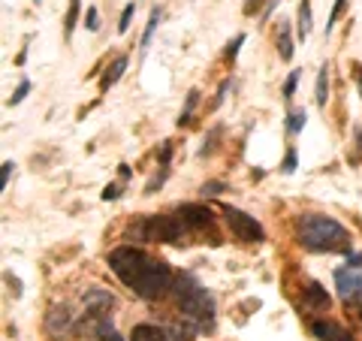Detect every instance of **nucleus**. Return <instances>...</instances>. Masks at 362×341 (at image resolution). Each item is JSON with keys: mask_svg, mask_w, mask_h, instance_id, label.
Wrapping results in <instances>:
<instances>
[{"mask_svg": "<svg viewBox=\"0 0 362 341\" xmlns=\"http://www.w3.org/2000/svg\"><path fill=\"white\" fill-rule=\"evenodd\" d=\"M109 269L121 278L124 287L139 293L142 299H160L166 290H173V269L163 260H154L139 251V248H115L109 254Z\"/></svg>", "mask_w": 362, "mask_h": 341, "instance_id": "f257e3e1", "label": "nucleus"}, {"mask_svg": "<svg viewBox=\"0 0 362 341\" xmlns=\"http://www.w3.org/2000/svg\"><path fill=\"white\" fill-rule=\"evenodd\" d=\"M299 242L311 251L323 254H347L350 251V233L338 221L326 214H305L299 221Z\"/></svg>", "mask_w": 362, "mask_h": 341, "instance_id": "f03ea898", "label": "nucleus"}, {"mask_svg": "<svg viewBox=\"0 0 362 341\" xmlns=\"http://www.w3.org/2000/svg\"><path fill=\"white\" fill-rule=\"evenodd\" d=\"M175 302H178L181 314H185L194 326H209L214 320V302H211V296L190 275H181L178 278Z\"/></svg>", "mask_w": 362, "mask_h": 341, "instance_id": "7ed1b4c3", "label": "nucleus"}, {"mask_svg": "<svg viewBox=\"0 0 362 341\" xmlns=\"http://www.w3.org/2000/svg\"><path fill=\"white\" fill-rule=\"evenodd\" d=\"M223 218L226 224H230V230L235 238H242V242H263V226H259V221H254L251 214H245L239 209L233 206H223Z\"/></svg>", "mask_w": 362, "mask_h": 341, "instance_id": "20e7f679", "label": "nucleus"}, {"mask_svg": "<svg viewBox=\"0 0 362 341\" xmlns=\"http://www.w3.org/2000/svg\"><path fill=\"white\" fill-rule=\"evenodd\" d=\"M335 287H338V296L344 302H362V266H344V269H335Z\"/></svg>", "mask_w": 362, "mask_h": 341, "instance_id": "39448f33", "label": "nucleus"}, {"mask_svg": "<svg viewBox=\"0 0 362 341\" xmlns=\"http://www.w3.org/2000/svg\"><path fill=\"white\" fill-rule=\"evenodd\" d=\"M45 326H49V333L54 335V338H66L70 335V329H73V314H70V308L66 305H54V308L49 311V317H45Z\"/></svg>", "mask_w": 362, "mask_h": 341, "instance_id": "423d86ee", "label": "nucleus"}, {"mask_svg": "<svg viewBox=\"0 0 362 341\" xmlns=\"http://www.w3.org/2000/svg\"><path fill=\"white\" fill-rule=\"evenodd\" d=\"M311 333L320 338V341H354L344 326H338V323H332V320H314V323H311Z\"/></svg>", "mask_w": 362, "mask_h": 341, "instance_id": "0eeeda50", "label": "nucleus"}, {"mask_svg": "<svg viewBox=\"0 0 362 341\" xmlns=\"http://www.w3.org/2000/svg\"><path fill=\"white\" fill-rule=\"evenodd\" d=\"M178 214L185 218V224L190 230H206V226H211V212L202 209V206H181Z\"/></svg>", "mask_w": 362, "mask_h": 341, "instance_id": "6e6552de", "label": "nucleus"}, {"mask_svg": "<svg viewBox=\"0 0 362 341\" xmlns=\"http://www.w3.org/2000/svg\"><path fill=\"white\" fill-rule=\"evenodd\" d=\"M130 341H169V335L154 323H139V326H133Z\"/></svg>", "mask_w": 362, "mask_h": 341, "instance_id": "1a4fd4ad", "label": "nucleus"}, {"mask_svg": "<svg viewBox=\"0 0 362 341\" xmlns=\"http://www.w3.org/2000/svg\"><path fill=\"white\" fill-rule=\"evenodd\" d=\"M314 100L317 106H326V100H329V64L320 67V73H317V91H314Z\"/></svg>", "mask_w": 362, "mask_h": 341, "instance_id": "9d476101", "label": "nucleus"}, {"mask_svg": "<svg viewBox=\"0 0 362 341\" xmlns=\"http://www.w3.org/2000/svg\"><path fill=\"white\" fill-rule=\"evenodd\" d=\"M305 302L311 305V308H329V296H326V290L320 284H308V290H305Z\"/></svg>", "mask_w": 362, "mask_h": 341, "instance_id": "9b49d317", "label": "nucleus"}, {"mask_svg": "<svg viewBox=\"0 0 362 341\" xmlns=\"http://www.w3.org/2000/svg\"><path fill=\"white\" fill-rule=\"evenodd\" d=\"M124 70H127V58H115V61H112V67L106 70L103 82H100V88H103V91H109L112 85H118V79L124 76Z\"/></svg>", "mask_w": 362, "mask_h": 341, "instance_id": "f8f14e48", "label": "nucleus"}, {"mask_svg": "<svg viewBox=\"0 0 362 341\" xmlns=\"http://www.w3.org/2000/svg\"><path fill=\"white\" fill-rule=\"evenodd\" d=\"M311 33V0H302L299 4V25H296V37L305 42Z\"/></svg>", "mask_w": 362, "mask_h": 341, "instance_id": "ddd939ff", "label": "nucleus"}, {"mask_svg": "<svg viewBox=\"0 0 362 341\" xmlns=\"http://www.w3.org/2000/svg\"><path fill=\"white\" fill-rule=\"evenodd\" d=\"M278 49H281V61H290V58H293V40H290L287 21L278 28Z\"/></svg>", "mask_w": 362, "mask_h": 341, "instance_id": "4468645a", "label": "nucleus"}, {"mask_svg": "<svg viewBox=\"0 0 362 341\" xmlns=\"http://www.w3.org/2000/svg\"><path fill=\"white\" fill-rule=\"evenodd\" d=\"M78 9H82V0H70V9H66V16H64V33L66 37H73V30H76Z\"/></svg>", "mask_w": 362, "mask_h": 341, "instance_id": "2eb2a0df", "label": "nucleus"}, {"mask_svg": "<svg viewBox=\"0 0 362 341\" xmlns=\"http://www.w3.org/2000/svg\"><path fill=\"white\" fill-rule=\"evenodd\" d=\"M157 25H160V9H151V16H148V25H145V33H142V49H145V45L151 42V37H154Z\"/></svg>", "mask_w": 362, "mask_h": 341, "instance_id": "dca6fc26", "label": "nucleus"}, {"mask_svg": "<svg viewBox=\"0 0 362 341\" xmlns=\"http://www.w3.org/2000/svg\"><path fill=\"white\" fill-rule=\"evenodd\" d=\"M302 127H305V109L290 112V124H287V130H290V133H299Z\"/></svg>", "mask_w": 362, "mask_h": 341, "instance_id": "f3484780", "label": "nucleus"}, {"mask_svg": "<svg viewBox=\"0 0 362 341\" xmlns=\"http://www.w3.org/2000/svg\"><path fill=\"white\" fill-rule=\"evenodd\" d=\"M344 6H347V0H335V6H332V16H329V21H326V33H329V30L335 28V21H338V18H341Z\"/></svg>", "mask_w": 362, "mask_h": 341, "instance_id": "a211bd4d", "label": "nucleus"}, {"mask_svg": "<svg viewBox=\"0 0 362 341\" xmlns=\"http://www.w3.org/2000/svg\"><path fill=\"white\" fill-rule=\"evenodd\" d=\"M133 13H136V4H127V6H124V13H121V21H118V30H121V33H127V28H130V18H133Z\"/></svg>", "mask_w": 362, "mask_h": 341, "instance_id": "6ab92c4d", "label": "nucleus"}, {"mask_svg": "<svg viewBox=\"0 0 362 341\" xmlns=\"http://www.w3.org/2000/svg\"><path fill=\"white\" fill-rule=\"evenodd\" d=\"M28 91H30V82H21V85L16 88V94H13V97H9V106H18V103H21V100H25V97H28Z\"/></svg>", "mask_w": 362, "mask_h": 341, "instance_id": "aec40b11", "label": "nucleus"}, {"mask_svg": "<svg viewBox=\"0 0 362 341\" xmlns=\"http://www.w3.org/2000/svg\"><path fill=\"white\" fill-rule=\"evenodd\" d=\"M85 28H88V30H97V28H100V16H97V9H94V6H90V9H88V16H85Z\"/></svg>", "mask_w": 362, "mask_h": 341, "instance_id": "412c9836", "label": "nucleus"}, {"mask_svg": "<svg viewBox=\"0 0 362 341\" xmlns=\"http://www.w3.org/2000/svg\"><path fill=\"white\" fill-rule=\"evenodd\" d=\"M13 169H16V166L9 163V161L4 163V169H0V187H4V190H6V185H9V175H13Z\"/></svg>", "mask_w": 362, "mask_h": 341, "instance_id": "4be33fe9", "label": "nucleus"}, {"mask_svg": "<svg viewBox=\"0 0 362 341\" xmlns=\"http://www.w3.org/2000/svg\"><path fill=\"white\" fill-rule=\"evenodd\" d=\"M296 82H299V73H290L287 85H284V97H293V91H296Z\"/></svg>", "mask_w": 362, "mask_h": 341, "instance_id": "5701e85b", "label": "nucleus"}, {"mask_svg": "<svg viewBox=\"0 0 362 341\" xmlns=\"http://www.w3.org/2000/svg\"><path fill=\"white\" fill-rule=\"evenodd\" d=\"M242 42H245V37H235V40H233V45L226 49V58L235 61V52H239V45H242Z\"/></svg>", "mask_w": 362, "mask_h": 341, "instance_id": "b1692460", "label": "nucleus"}, {"mask_svg": "<svg viewBox=\"0 0 362 341\" xmlns=\"http://www.w3.org/2000/svg\"><path fill=\"white\" fill-rule=\"evenodd\" d=\"M293 169H296V151H290L284 161V173H293Z\"/></svg>", "mask_w": 362, "mask_h": 341, "instance_id": "393cba45", "label": "nucleus"}, {"mask_svg": "<svg viewBox=\"0 0 362 341\" xmlns=\"http://www.w3.org/2000/svg\"><path fill=\"white\" fill-rule=\"evenodd\" d=\"M115 197H118V187H115V185H109V187L103 190V200L109 202V200H115Z\"/></svg>", "mask_w": 362, "mask_h": 341, "instance_id": "a878e982", "label": "nucleus"}, {"mask_svg": "<svg viewBox=\"0 0 362 341\" xmlns=\"http://www.w3.org/2000/svg\"><path fill=\"white\" fill-rule=\"evenodd\" d=\"M257 9H259V0H247V4H245V13H247V16L257 13Z\"/></svg>", "mask_w": 362, "mask_h": 341, "instance_id": "bb28decb", "label": "nucleus"}, {"mask_svg": "<svg viewBox=\"0 0 362 341\" xmlns=\"http://www.w3.org/2000/svg\"><path fill=\"white\" fill-rule=\"evenodd\" d=\"M218 190H223L221 181H214V185H206V187H202V193H218Z\"/></svg>", "mask_w": 362, "mask_h": 341, "instance_id": "cd10ccee", "label": "nucleus"}, {"mask_svg": "<svg viewBox=\"0 0 362 341\" xmlns=\"http://www.w3.org/2000/svg\"><path fill=\"white\" fill-rule=\"evenodd\" d=\"M356 82H359V91H362V70H356Z\"/></svg>", "mask_w": 362, "mask_h": 341, "instance_id": "c85d7f7f", "label": "nucleus"}, {"mask_svg": "<svg viewBox=\"0 0 362 341\" xmlns=\"http://www.w3.org/2000/svg\"><path fill=\"white\" fill-rule=\"evenodd\" d=\"M33 4H40V0H33Z\"/></svg>", "mask_w": 362, "mask_h": 341, "instance_id": "c756f323", "label": "nucleus"}]
</instances>
